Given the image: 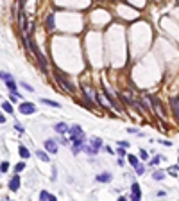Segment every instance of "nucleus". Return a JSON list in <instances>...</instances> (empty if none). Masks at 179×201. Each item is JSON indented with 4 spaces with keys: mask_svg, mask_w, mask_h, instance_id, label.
Listing matches in <instances>:
<instances>
[{
    "mask_svg": "<svg viewBox=\"0 0 179 201\" xmlns=\"http://www.w3.org/2000/svg\"><path fill=\"white\" fill-rule=\"evenodd\" d=\"M160 162H161V156H156V158L152 160V164H160Z\"/></svg>",
    "mask_w": 179,
    "mask_h": 201,
    "instance_id": "32",
    "label": "nucleus"
},
{
    "mask_svg": "<svg viewBox=\"0 0 179 201\" xmlns=\"http://www.w3.org/2000/svg\"><path fill=\"white\" fill-rule=\"evenodd\" d=\"M147 156H149V155H147V151H143V149H142V151H140V158H142V160H147Z\"/></svg>",
    "mask_w": 179,
    "mask_h": 201,
    "instance_id": "27",
    "label": "nucleus"
},
{
    "mask_svg": "<svg viewBox=\"0 0 179 201\" xmlns=\"http://www.w3.org/2000/svg\"><path fill=\"white\" fill-rule=\"evenodd\" d=\"M41 102H43V104H47V106H52V108H59V106H61L59 102H56V101H50V99H41Z\"/></svg>",
    "mask_w": 179,
    "mask_h": 201,
    "instance_id": "16",
    "label": "nucleus"
},
{
    "mask_svg": "<svg viewBox=\"0 0 179 201\" xmlns=\"http://www.w3.org/2000/svg\"><path fill=\"white\" fill-rule=\"evenodd\" d=\"M48 201H57V200H56L54 196H48Z\"/></svg>",
    "mask_w": 179,
    "mask_h": 201,
    "instance_id": "34",
    "label": "nucleus"
},
{
    "mask_svg": "<svg viewBox=\"0 0 179 201\" xmlns=\"http://www.w3.org/2000/svg\"><path fill=\"white\" fill-rule=\"evenodd\" d=\"M170 108H172V111H174L176 120L179 122V97H172V99H170Z\"/></svg>",
    "mask_w": 179,
    "mask_h": 201,
    "instance_id": "6",
    "label": "nucleus"
},
{
    "mask_svg": "<svg viewBox=\"0 0 179 201\" xmlns=\"http://www.w3.org/2000/svg\"><path fill=\"white\" fill-rule=\"evenodd\" d=\"M143 171H145L143 165H138V167H136V173H138V174H143Z\"/></svg>",
    "mask_w": 179,
    "mask_h": 201,
    "instance_id": "28",
    "label": "nucleus"
},
{
    "mask_svg": "<svg viewBox=\"0 0 179 201\" xmlns=\"http://www.w3.org/2000/svg\"><path fill=\"white\" fill-rule=\"evenodd\" d=\"M70 137H72V149H74V153H79L81 149H84V131H82V128L79 126V124H72L70 126Z\"/></svg>",
    "mask_w": 179,
    "mask_h": 201,
    "instance_id": "1",
    "label": "nucleus"
},
{
    "mask_svg": "<svg viewBox=\"0 0 179 201\" xmlns=\"http://www.w3.org/2000/svg\"><path fill=\"white\" fill-rule=\"evenodd\" d=\"M100 146H102V140H100V138H97V137H93V138H91V142H90L88 146H84V151H86V153H90V155H95V153L100 149Z\"/></svg>",
    "mask_w": 179,
    "mask_h": 201,
    "instance_id": "3",
    "label": "nucleus"
},
{
    "mask_svg": "<svg viewBox=\"0 0 179 201\" xmlns=\"http://www.w3.org/2000/svg\"><path fill=\"white\" fill-rule=\"evenodd\" d=\"M36 156H38L39 160H43V162H48V156H47V153H43L41 149H39V151H36Z\"/></svg>",
    "mask_w": 179,
    "mask_h": 201,
    "instance_id": "19",
    "label": "nucleus"
},
{
    "mask_svg": "<svg viewBox=\"0 0 179 201\" xmlns=\"http://www.w3.org/2000/svg\"><path fill=\"white\" fill-rule=\"evenodd\" d=\"M2 108H4L7 113H13V106H11L9 102H4V104H2Z\"/></svg>",
    "mask_w": 179,
    "mask_h": 201,
    "instance_id": "23",
    "label": "nucleus"
},
{
    "mask_svg": "<svg viewBox=\"0 0 179 201\" xmlns=\"http://www.w3.org/2000/svg\"><path fill=\"white\" fill-rule=\"evenodd\" d=\"M23 167H25V165H23V164H18V165H16V171H18V173H20V171H23Z\"/></svg>",
    "mask_w": 179,
    "mask_h": 201,
    "instance_id": "30",
    "label": "nucleus"
},
{
    "mask_svg": "<svg viewBox=\"0 0 179 201\" xmlns=\"http://www.w3.org/2000/svg\"><path fill=\"white\" fill-rule=\"evenodd\" d=\"M18 153H20V156H22V158H29V156H30V153H29V149H27L25 146H20Z\"/></svg>",
    "mask_w": 179,
    "mask_h": 201,
    "instance_id": "15",
    "label": "nucleus"
},
{
    "mask_svg": "<svg viewBox=\"0 0 179 201\" xmlns=\"http://www.w3.org/2000/svg\"><path fill=\"white\" fill-rule=\"evenodd\" d=\"M45 149H47L48 153H52V155H56V153H57V144H56V140H52V138H48V140H45Z\"/></svg>",
    "mask_w": 179,
    "mask_h": 201,
    "instance_id": "7",
    "label": "nucleus"
},
{
    "mask_svg": "<svg viewBox=\"0 0 179 201\" xmlns=\"http://www.w3.org/2000/svg\"><path fill=\"white\" fill-rule=\"evenodd\" d=\"M47 29H48V31L54 29V14H48V16H47Z\"/></svg>",
    "mask_w": 179,
    "mask_h": 201,
    "instance_id": "17",
    "label": "nucleus"
},
{
    "mask_svg": "<svg viewBox=\"0 0 179 201\" xmlns=\"http://www.w3.org/2000/svg\"><path fill=\"white\" fill-rule=\"evenodd\" d=\"M56 79L61 83V86H63L66 92H74V86H72V84H70V83H68V81H66V79H65V77L59 74V72H57V70H56Z\"/></svg>",
    "mask_w": 179,
    "mask_h": 201,
    "instance_id": "4",
    "label": "nucleus"
},
{
    "mask_svg": "<svg viewBox=\"0 0 179 201\" xmlns=\"http://www.w3.org/2000/svg\"><path fill=\"white\" fill-rule=\"evenodd\" d=\"M2 122H5V117H4V115H0V124H2Z\"/></svg>",
    "mask_w": 179,
    "mask_h": 201,
    "instance_id": "33",
    "label": "nucleus"
},
{
    "mask_svg": "<svg viewBox=\"0 0 179 201\" xmlns=\"http://www.w3.org/2000/svg\"><path fill=\"white\" fill-rule=\"evenodd\" d=\"M118 146H120L122 149H127V147H129V144H127V142H118Z\"/></svg>",
    "mask_w": 179,
    "mask_h": 201,
    "instance_id": "29",
    "label": "nucleus"
},
{
    "mask_svg": "<svg viewBox=\"0 0 179 201\" xmlns=\"http://www.w3.org/2000/svg\"><path fill=\"white\" fill-rule=\"evenodd\" d=\"M152 178H154V180H163V178H165V173H163V171H156V173L152 174Z\"/></svg>",
    "mask_w": 179,
    "mask_h": 201,
    "instance_id": "22",
    "label": "nucleus"
},
{
    "mask_svg": "<svg viewBox=\"0 0 179 201\" xmlns=\"http://www.w3.org/2000/svg\"><path fill=\"white\" fill-rule=\"evenodd\" d=\"M25 16H27V14L23 13V9H20V13H18V22H20V29H22V31L27 29V27H25Z\"/></svg>",
    "mask_w": 179,
    "mask_h": 201,
    "instance_id": "13",
    "label": "nucleus"
},
{
    "mask_svg": "<svg viewBox=\"0 0 179 201\" xmlns=\"http://www.w3.org/2000/svg\"><path fill=\"white\" fill-rule=\"evenodd\" d=\"M118 201H127L126 198H118Z\"/></svg>",
    "mask_w": 179,
    "mask_h": 201,
    "instance_id": "35",
    "label": "nucleus"
},
{
    "mask_svg": "<svg viewBox=\"0 0 179 201\" xmlns=\"http://www.w3.org/2000/svg\"><path fill=\"white\" fill-rule=\"evenodd\" d=\"M36 111V106L34 104H27V102H22L20 104V113H23V115H29V113H34Z\"/></svg>",
    "mask_w": 179,
    "mask_h": 201,
    "instance_id": "5",
    "label": "nucleus"
},
{
    "mask_svg": "<svg viewBox=\"0 0 179 201\" xmlns=\"http://www.w3.org/2000/svg\"><path fill=\"white\" fill-rule=\"evenodd\" d=\"M127 160H129V164H131V165H134V167H138V165H140V164H138V158H136V156H133V155H129V156H127Z\"/></svg>",
    "mask_w": 179,
    "mask_h": 201,
    "instance_id": "20",
    "label": "nucleus"
},
{
    "mask_svg": "<svg viewBox=\"0 0 179 201\" xmlns=\"http://www.w3.org/2000/svg\"><path fill=\"white\" fill-rule=\"evenodd\" d=\"M5 84H7V88H9L11 93H16V83H14V81H7Z\"/></svg>",
    "mask_w": 179,
    "mask_h": 201,
    "instance_id": "18",
    "label": "nucleus"
},
{
    "mask_svg": "<svg viewBox=\"0 0 179 201\" xmlns=\"http://www.w3.org/2000/svg\"><path fill=\"white\" fill-rule=\"evenodd\" d=\"M97 182H100V183H108V182H111V174H109V173H102V174L97 176Z\"/></svg>",
    "mask_w": 179,
    "mask_h": 201,
    "instance_id": "14",
    "label": "nucleus"
},
{
    "mask_svg": "<svg viewBox=\"0 0 179 201\" xmlns=\"http://www.w3.org/2000/svg\"><path fill=\"white\" fill-rule=\"evenodd\" d=\"M14 128H16V129H18V131H20V133H23V128H22V126H20V124H14Z\"/></svg>",
    "mask_w": 179,
    "mask_h": 201,
    "instance_id": "31",
    "label": "nucleus"
},
{
    "mask_svg": "<svg viewBox=\"0 0 179 201\" xmlns=\"http://www.w3.org/2000/svg\"><path fill=\"white\" fill-rule=\"evenodd\" d=\"M152 104H154V110L158 111V115L163 119V117H165V111H163V108H161V102H160L158 99H152Z\"/></svg>",
    "mask_w": 179,
    "mask_h": 201,
    "instance_id": "12",
    "label": "nucleus"
},
{
    "mask_svg": "<svg viewBox=\"0 0 179 201\" xmlns=\"http://www.w3.org/2000/svg\"><path fill=\"white\" fill-rule=\"evenodd\" d=\"M131 191H133L131 201H140V185H138V183H133V185H131Z\"/></svg>",
    "mask_w": 179,
    "mask_h": 201,
    "instance_id": "10",
    "label": "nucleus"
},
{
    "mask_svg": "<svg viewBox=\"0 0 179 201\" xmlns=\"http://www.w3.org/2000/svg\"><path fill=\"white\" fill-rule=\"evenodd\" d=\"M22 86H23L25 90H29V92H34V88H32L30 84H27V83H22Z\"/></svg>",
    "mask_w": 179,
    "mask_h": 201,
    "instance_id": "26",
    "label": "nucleus"
},
{
    "mask_svg": "<svg viewBox=\"0 0 179 201\" xmlns=\"http://www.w3.org/2000/svg\"><path fill=\"white\" fill-rule=\"evenodd\" d=\"M59 135H65V133H68L70 131V126L68 124H65V122H59V124H56V128H54Z\"/></svg>",
    "mask_w": 179,
    "mask_h": 201,
    "instance_id": "9",
    "label": "nucleus"
},
{
    "mask_svg": "<svg viewBox=\"0 0 179 201\" xmlns=\"http://www.w3.org/2000/svg\"><path fill=\"white\" fill-rule=\"evenodd\" d=\"M48 196H50V194H48V192H45V191H41V192H39V200H41V201H47V200H48Z\"/></svg>",
    "mask_w": 179,
    "mask_h": 201,
    "instance_id": "24",
    "label": "nucleus"
},
{
    "mask_svg": "<svg viewBox=\"0 0 179 201\" xmlns=\"http://www.w3.org/2000/svg\"><path fill=\"white\" fill-rule=\"evenodd\" d=\"M97 99H99V102H100L102 106H106V108H111V106H115V104H113V102H111V101H109L106 95H104V93H97ZM115 108H117V106H115Z\"/></svg>",
    "mask_w": 179,
    "mask_h": 201,
    "instance_id": "8",
    "label": "nucleus"
},
{
    "mask_svg": "<svg viewBox=\"0 0 179 201\" xmlns=\"http://www.w3.org/2000/svg\"><path fill=\"white\" fill-rule=\"evenodd\" d=\"M29 47H30V50H32V54L38 58V61H39V67L43 68V72H47V58L41 54V50H39V47L32 41V40H29Z\"/></svg>",
    "mask_w": 179,
    "mask_h": 201,
    "instance_id": "2",
    "label": "nucleus"
},
{
    "mask_svg": "<svg viewBox=\"0 0 179 201\" xmlns=\"http://www.w3.org/2000/svg\"><path fill=\"white\" fill-rule=\"evenodd\" d=\"M0 79H4V81L7 83V81H13V75L7 74V72H0Z\"/></svg>",
    "mask_w": 179,
    "mask_h": 201,
    "instance_id": "21",
    "label": "nucleus"
},
{
    "mask_svg": "<svg viewBox=\"0 0 179 201\" xmlns=\"http://www.w3.org/2000/svg\"><path fill=\"white\" fill-rule=\"evenodd\" d=\"M18 187H20V176L14 174V178H11V182H9V189L14 192V191H18Z\"/></svg>",
    "mask_w": 179,
    "mask_h": 201,
    "instance_id": "11",
    "label": "nucleus"
},
{
    "mask_svg": "<svg viewBox=\"0 0 179 201\" xmlns=\"http://www.w3.org/2000/svg\"><path fill=\"white\" fill-rule=\"evenodd\" d=\"M7 169H9V164H7V162H4V164L0 165V171H2V173H5Z\"/></svg>",
    "mask_w": 179,
    "mask_h": 201,
    "instance_id": "25",
    "label": "nucleus"
}]
</instances>
